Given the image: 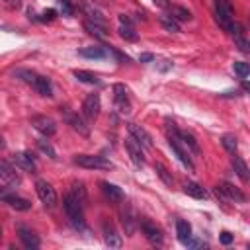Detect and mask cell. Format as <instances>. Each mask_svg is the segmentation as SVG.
I'll use <instances>...</instances> for the list:
<instances>
[{
  "label": "cell",
  "mask_w": 250,
  "mask_h": 250,
  "mask_svg": "<svg viewBox=\"0 0 250 250\" xmlns=\"http://www.w3.org/2000/svg\"><path fill=\"white\" fill-rule=\"evenodd\" d=\"M84 29H86L90 35L98 37V39H104V37H107V29H105V25H104V23H100V21H94V20H86V21H84Z\"/></svg>",
  "instance_id": "21"
},
{
  "label": "cell",
  "mask_w": 250,
  "mask_h": 250,
  "mask_svg": "<svg viewBox=\"0 0 250 250\" xmlns=\"http://www.w3.org/2000/svg\"><path fill=\"white\" fill-rule=\"evenodd\" d=\"M100 186H102V191H104V195H105L107 199H111V201H121V199H123V191H121L117 186H113V184H109V182H102Z\"/></svg>",
  "instance_id": "24"
},
{
  "label": "cell",
  "mask_w": 250,
  "mask_h": 250,
  "mask_svg": "<svg viewBox=\"0 0 250 250\" xmlns=\"http://www.w3.org/2000/svg\"><path fill=\"white\" fill-rule=\"evenodd\" d=\"M156 6H160V8H166L168 6V0H152Z\"/></svg>",
  "instance_id": "43"
},
{
  "label": "cell",
  "mask_w": 250,
  "mask_h": 250,
  "mask_svg": "<svg viewBox=\"0 0 250 250\" xmlns=\"http://www.w3.org/2000/svg\"><path fill=\"white\" fill-rule=\"evenodd\" d=\"M55 16H57V12H55L53 8L41 12V20H43V21H51V20H55Z\"/></svg>",
  "instance_id": "38"
},
{
  "label": "cell",
  "mask_w": 250,
  "mask_h": 250,
  "mask_svg": "<svg viewBox=\"0 0 250 250\" xmlns=\"http://www.w3.org/2000/svg\"><path fill=\"white\" fill-rule=\"evenodd\" d=\"M154 172H156V176H158V178L164 182V186H168V188H170V186L174 184L172 172H170V170H168V168H166L162 162H156V164H154Z\"/></svg>",
  "instance_id": "29"
},
{
  "label": "cell",
  "mask_w": 250,
  "mask_h": 250,
  "mask_svg": "<svg viewBox=\"0 0 250 250\" xmlns=\"http://www.w3.org/2000/svg\"><path fill=\"white\" fill-rule=\"evenodd\" d=\"M2 199H4L12 209H16V211H27V209H31V201H27V199H23V197L6 193V195H2Z\"/></svg>",
  "instance_id": "20"
},
{
  "label": "cell",
  "mask_w": 250,
  "mask_h": 250,
  "mask_svg": "<svg viewBox=\"0 0 250 250\" xmlns=\"http://www.w3.org/2000/svg\"><path fill=\"white\" fill-rule=\"evenodd\" d=\"M221 143H223V146H225V148H227L230 154H234V152H236V146H238V143H236V139H234L232 135H223Z\"/></svg>",
  "instance_id": "35"
},
{
  "label": "cell",
  "mask_w": 250,
  "mask_h": 250,
  "mask_svg": "<svg viewBox=\"0 0 250 250\" xmlns=\"http://www.w3.org/2000/svg\"><path fill=\"white\" fill-rule=\"evenodd\" d=\"M168 145H170V148L174 150V154L178 156V160L188 168V170H193L195 166H193V162H191V158H189V150H186L184 148V145H182V141L172 133V135H168Z\"/></svg>",
  "instance_id": "5"
},
{
  "label": "cell",
  "mask_w": 250,
  "mask_h": 250,
  "mask_svg": "<svg viewBox=\"0 0 250 250\" xmlns=\"http://www.w3.org/2000/svg\"><path fill=\"white\" fill-rule=\"evenodd\" d=\"M139 61H141V62H152V61H154V55H152V53H143V55L139 57Z\"/></svg>",
  "instance_id": "41"
},
{
  "label": "cell",
  "mask_w": 250,
  "mask_h": 250,
  "mask_svg": "<svg viewBox=\"0 0 250 250\" xmlns=\"http://www.w3.org/2000/svg\"><path fill=\"white\" fill-rule=\"evenodd\" d=\"M230 33H232L234 45H236L242 53H250V43H248V39H246V31H244V27H242L240 23H234L232 29H230Z\"/></svg>",
  "instance_id": "16"
},
{
  "label": "cell",
  "mask_w": 250,
  "mask_h": 250,
  "mask_svg": "<svg viewBox=\"0 0 250 250\" xmlns=\"http://www.w3.org/2000/svg\"><path fill=\"white\" fill-rule=\"evenodd\" d=\"M14 76L20 78V80H23V82H27L29 86H33V84H35V78H37V72L27 70V68H20V70L14 72Z\"/></svg>",
  "instance_id": "32"
},
{
  "label": "cell",
  "mask_w": 250,
  "mask_h": 250,
  "mask_svg": "<svg viewBox=\"0 0 250 250\" xmlns=\"http://www.w3.org/2000/svg\"><path fill=\"white\" fill-rule=\"evenodd\" d=\"M102 230H104V240L109 248H119L121 246V236L117 234L115 227L109 223V221H104L102 223Z\"/></svg>",
  "instance_id": "14"
},
{
  "label": "cell",
  "mask_w": 250,
  "mask_h": 250,
  "mask_svg": "<svg viewBox=\"0 0 250 250\" xmlns=\"http://www.w3.org/2000/svg\"><path fill=\"white\" fill-rule=\"evenodd\" d=\"M59 4H61V10H62L64 16H70L72 14V6H70L68 0H59Z\"/></svg>",
  "instance_id": "39"
},
{
  "label": "cell",
  "mask_w": 250,
  "mask_h": 250,
  "mask_svg": "<svg viewBox=\"0 0 250 250\" xmlns=\"http://www.w3.org/2000/svg\"><path fill=\"white\" fill-rule=\"evenodd\" d=\"M74 76L84 84H100V78L94 72H88V70H74Z\"/></svg>",
  "instance_id": "31"
},
{
  "label": "cell",
  "mask_w": 250,
  "mask_h": 250,
  "mask_svg": "<svg viewBox=\"0 0 250 250\" xmlns=\"http://www.w3.org/2000/svg\"><path fill=\"white\" fill-rule=\"evenodd\" d=\"M80 57H86V59H104L105 57V49L104 47H84L78 51Z\"/></svg>",
  "instance_id": "30"
},
{
  "label": "cell",
  "mask_w": 250,
  "mask_h": 250,
  "mask_svg": "<svg viewBox=\"0 0 250 250\" xmlns=\"http://www.w3.org/2000/svg\"><path fill=\"white\" fill-rule=\"evenodd\" d=\"M125 148H127L129 158L133 160V164H137V166H143V164H145V154H143V150H141V145H139L133 137H129V139L125 141Z\"/></svg>",
  "instance_id": "15"
},
{
  "label": "cell",
  "mask_w": 250,
  "mask_h": 250,
  "mask_svg": "<svg viewBox=\"0 0 250 250\" xmlns=\"http://www.w3.org/2000/svg\"><path fill=\"white\" fill-rule=\"evenodd\" d=\"M219 238H221V244H230V242H232V234H230L229 230H223Z\"/></svg>",
  "instance_id": "40"
},
{
  "label": "cell",
  "mask_w": 250,
  "mask_h": 250,
  "mask_svg": "<svg viewBox=\"0 0 250 250\" xmlns=\"http://www.w3.org/2000/svg\"><path fill=\"white\" fill-rule=\"evenodd\" d=\"M31 125H33L41 135H45V137H51V135H55V131H57L55 121H53L51 117H47V115H33V117H31Z\"/></svg>",
  "instance_id": "10"
},
{
  "label": "cell",
  "mask_w": 250,
  "mask_h": 250,
  "mask_svg": "<svg viewBox=\"0 0 250 250\" xmlns=\"http://www.w3.org/2000/svg\"><path fill=\"white\" fill-rule=\"evenodd\" d=\"M37 146H39V148H41V152H45L49 158H57V152H55V148L51 146V143H49V141H43V139H41V141H37Z\"/></svg>",
  "instance_id": "37"
},
{
  "label": "cell",
  "mask_w": 250,
  "mask_h": 250,
  "mask_svg": "<svg viewBox=\"0 0 250 250\" xmlns=\"http://www.w3.org/2000/svg\"><path fill=\"white\" fill-rule=\"evenodd\" d=\"M170 18H174L176 21H189L191 12L184 6H170Z\"/></svg>",
  "instance_id": "28"
},
{
  "label": "cell",
  "mask_w": 250,
  "mask_h": 250,
  "mask_svg": "<svg viewBox=\"0 0 250 250\" xmlns=\"http://www.w3.org/2000/svg\"><path fill=\"white\" fill-rule=\"evenodd\" d=\"M215 18L219 21V25L230 33L232 25H234V12L229 0H215Z\"/></svg>",
  "instance_id": "2"
},
{
  "label": "cell",
  "mask_w": 250,
  "mask_h": 250,
  "mask_svg": "<svg viewBox=\"0 0 250 250\" xmlns=\"http://www.w3.org/2000/svg\"><path fill=\"white\" fill-rule=\"evenodd\" d=\"M113 102H115V107L119 109V113H129V111H131L127 88H125L123 84H115V86H113Z\"/></svg>",
  "instance_id": "9"
},
{
  "label": "cell",
  "mask_w": 250,
  "mask_h": 250,
  "mask_svg": "<svg viewBox=\"0 0 250 250\" xmlns=\"http://www.w3.org/2000/svg\"><path fill=\"white\" fill-rule=\"evenodd\" d=\"M186 246H191V248H201V246H207V244H205V242H201V240H191V238H189V240L186 242Z\"/></svg>",
  "instance_id": "42"
},
{
  "label": "cell",
  "mask_w": 250,
  "mask_h": 250,
  "mask_svg": "<svg viewBox=\"0 0 250 250\" xmlns=\"http://www.w3.org/2000/svg\"><path fill=\"white\" fill-rule=\"evenodd\" d=\"M14 162L25 172H33L35 170V160H33V156L29 152H16L14 154Z\"/></svg>",
  "instance_id": "19"
},
{
  "label": "cell",
  "mask_w": 250,
  "mask_h": 250,
  "mask_svg": "<svg viewBox=\"0 0 250 250\" xmlns=\"http://www.w3.org/2000/svg\"><path fill=\"white\" fill-rule=\"evenodd\" d=\"M82 113L88 121H94L100 115V96L98 94H88L82 102Z\"/></svg>",
  "instance_id": "7"
},
{
  "label": "cell",
  "mask_w": 250,
  "mask_h": 250,
  "mask_svg": "<svg viewBox=\"0 0 250 250\" xmlns=\"http://www.w3.org/2000/svg\"><path fill=\"white\" fill-rule=\"evenodd\" d=\"M232 168H234L236 176H238L242 182H248V166H246L244 158H240V156H232Z\"/></svg>",
  "instance_id": "27"
},
{
  "label": "cell",
  "mask_w": 250,
  "mask_h": 250,
  "mask_svg": "<svg viewBox=\"0 0 250 250\" xmlns=\"http://www.w3.org/2000/svg\"><path fill=\"white\" fill-rule=\"evenodd\" d=\"M70 193L82 203V205H86V188H84V184H80V182H74L72 184V189H70Z\"/></svg>",
  "instance_id": "34"
},
{
  "label": "cell",
  "mask_w": 250,
  "mask_h": 250,
  "mask_svg": "<svg viewBox=\"0 0 250 250\" xmlns=\"http://www.w3.org/2000/svg\"><path fill=\"white\" fill-rule=\"evenodd\" d=\"M184 191H186L188 195L195 197V199H205V197H207L205 188H201V186L195 184V182H186V184H184Z\"/></svg>",
  "instance_id": "26"
},
{
  "label": "cell",
  "mask_w": 250,
  "mask_h": 250,
  "mask_svg": "<svg viewBox=\"0 0 250 250\" xmlns=\"http://www.w3.org/2000/svg\"><path fill=\"white\" fill-rule=\"evenodd\" d=\"M0 145H2V139H0Z\"/></svg>",
  "instance_id": "46"
},
{
  "label": "cell",
  "mask_w": 250,
  "mask_h": 250,
  "mask_svg": "<svg viewBox=\"0 0 250 250\" xmlns=\"http://www.w3.org/2000/svg\"><path fill=\"white\" fill-rule=\"evenodd\" d=\"M215 193H217V197H221V199H232V201H244V199H246L244 193H242L238 188H234L232 184H229V182L217 184V186H215Z\"/></svg>",
  "instance_id": "6"
},
{
  "label": "cell",
  "mask_w": 250,
  "mask_h": 250,
  "mask_svg": "<svg viewBox=\"0 0 250 250\" xmlns=\"http://www.w3.org/2000/svg\"><path fill=\"white\" fill-rule=\"evenodd\" d=\"M160 25L170 33H178L180 31V23L170 16H160Z\"/></svg>",
  "instance_id": "33"
},
{
  "label": "cell",
  "mask_w": 250,
  "mask_h": 250,
  "mask_svg": "<svg viewBox=\"0 0 250 250\" xmlns=\"http://www.w3.org/2000/svg\"><path fill=\"white\" fill-rule=\"evenodd\" d=\"M62 207H64V213L68 215L70 223L76 229H84V205L72 193H66L62 197Z\"/></svg>",
  "instance_id": "1"
},
{
  "label": "cell",
  "mask_w": 250,
  "mask_h": 250,
  "mask_svg": "<svg viewBox=\"0 0 250 250\" xmlns=\"http://www.w3.org/2000/svg\"><path fill=\"white\" fill-rule=\"evenodd\" d=\"M127 131H129V135H131L139 145H143V146H146V148H152V139H150V135L146 133L145 127H141V125H137V123H127Z\"/></svg>",
  "instance_id": "11"
},
{
  "label": "cell",
  "mask_w": 250,
  "mask_h": 250,
  "mask_svg": "<svg viewBox=\"0 0 250 250\" xmlns=\"http://www.w3.org/2000/svg\"><path fill=\"white\" fill-rule=\"evenodd\" d=\"M64 119H66V123H68V125H70L74 131H78L80 135L88 137V133H90V131H88L86 123H84V121H82V119H80L76 113H68V111H66V113H64Z\"/></svg>",
  "instance_id": "22"
},
{
  "label": "cell",
  "mask_w": 250,
  "mask_h": 250,
  "mask_svg": "<svg viewBox=\"0 0 250 250\" xmlns=\"http://www.w3.org/2000/svg\"><path fill=\"white\" fill-rule=\"evenodd\" d=\"M0 180H4V182H8L10 186H18L20 184V176L16 174V170L6 162V160H0Z\"/></svg>",
  "instance_id": "18"
},
{
  "label": "cell",
  "mask_w": 250,
  "mask_h": 250,
  "mask_svg": "<svg viewBox=\"0 0 250 250\" xmlns=\"http://www.w3.org/2000/svg\"><path fill=\"white\" fill-rule=\"evenodd\" d=\"M232 70H234L240 78H248V74H250V66H248V62H242V61L234 62V64H232Z\"/></svg>",
  "instance_id": "36"
},
{
  "label": "cell",
  "mask_w": 250,
  "mask_h": 250,
  "mask_svg": "<svg viewBox=\"0 0 250 250\" xmlns=\"http://www.w3.org/2000/svg\"><path fill=\"white\" fill-rule=\"evenodd\" d=\"M119 35L125 41H137L139 39V33L135 31V25H133L131 18L125 16V14H119Z\"/></svg>",
  "instance_id": "13"
},
{
  "label": "cell",
  "mask_w": 250,
  "mask_h": 250,
  "mask_svg": "<svg viewBox=\"0 0 250 250\" xmlns=\"http://www.w3.org/2000/svg\"><path fill=\"white\" fill-rule=\"evenodd\" d=\"M141 230H143V234H145V238L150 242V244H154V246H160L162 244V230L154 225V223H150V221H143L141 223Z\"/></svg>",
  "instance_id": "12"
},
{
  "label": "cell",
  "mask_w": 250,
  "mask_h": 250,
  "mask_svg": "<svg viewBox=\"0 0 250 250\" xmlns=\"http://www.w3.org/2000/svg\"><path fill=\"white\" fill-rule=\"evenodd\" d=\"M172 133L182 141V145L184 146H188L193 154H199L201 152V148H199V145H197V141H195V137L191 135V133H188V131H180V129H176V127H172Z\"/></svg>",
  "instance_id": "17"
},
{
  "label": "cell",
  "mask_w": 250,
  "mask_h": 250,
  "mask_svg": "<svg viewBox=\"0 0 250 250\" xmlns=\"http://www.w3.org/2000/svg\"><path fill=\"white\" fill-rule=\"evenodd\" d=\"M0 236H2V229H0Z\"/></svg>",
  "instance_id": "45"
},
{
  "label": "cell",
  "mask_w": 250,
  "mask_h": 250,
  "mask_svg": "<svg viewBox=\"0 0 250 250\" xmlns=\"http://www.w3.org/2000/svg\"><path fill=\"white\" fill-rule=\"evenodd\" d=\"M176 234H178V240L186 244L191 238V227H189V223L184 221V219L176 221Z\"/></svg>",
  "instance_id": "25"
},
{
  "label": "cell",
  "mask_w": 250,
  "mask_h": 250,
  "mask_svg": "<svg viewBox=\"0 0 250 250\" xmlns=\"http://www.w3.org/2000/svg\"><path fill=\"white\" fill-rule=\"evenodd\" d=\"M8 6H14V8H18L20 6V0H4Z\"/></svg>",
  "instance_id": "44"
},
{
  "label": "cell",
  "mask_w": 250,
  "mask_h": 250,
  "mask_svg": "<svg viewBox=\"0 0 250 250\" xmlns=\"http://www.w3.org/2000/svg\"><path fill=\"white\" fill-rule=\"evenodd\" d=\"M16 232H18V236H20V240H21V244H23L25 248H29V250L39 248L41 240H39V236H37L29 227H25V225H18V227H16Z\"/></svg>",
  "instance_id": "8"
},
{
  "label": "cell",
  "mask_w": 250,
  "mask_h": 250,
  "mask_svg": "<svg viewBox=\"0 0 250 250\" xmlns=\"http://www.w3.org/2000/svg\"><path fill=\"white\" fill-rule=\"evenodd\" d=\"M33 88H35V90H37L41 96H47V98H51V96H53V86H51V82H49V78H47V76L37 74Z\"/></svg>",
  "instance_id": "23"
},
{
  "label": "cell",
  "mask_w": 250,
  "mask_h": 250,
  "mask_svg": "<svg viewBox=\"0 0 250 250\" xmlns=\"http://www.w3.org/2000/svg\"><path fill=\"white\" fill-rule=\"evenodd\" d=\"M74 164H78L82 168H90V170H111L113 168V164L107 158L96 156V154H76Z\"/></svg>",
  "instance_id": "3"
},
{
  "label": "cell",
  "mask_w": 250,
  "mask_h": 250,
  "mask_svg": "<svg viewBox=\"0 0 250 250\" xmlns=\"http://www.w3.org/2000/svg\"><path fill=\"white\" fill-rule=\"evenodd\" d=\"M35 191H37V195H39V199H41V203H43L45 207L53 209V207L57 205V193H55V188H53L49 182L37 180V182H35Z\"/></svg>",
  "instance_id": "4"
}]
</instances>
